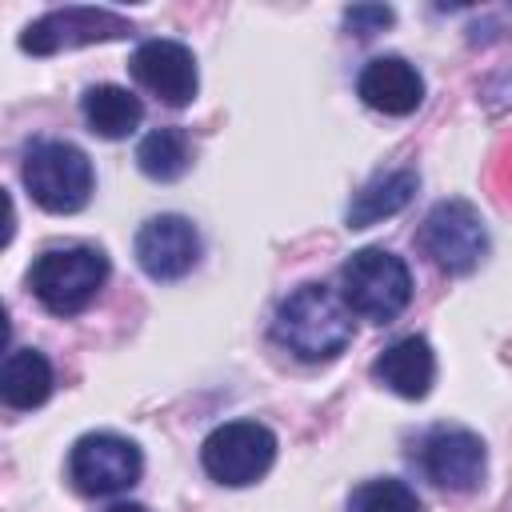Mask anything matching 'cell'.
Listing matches in <instances>:
<instances>
[{
  "label": "cell",
  "instance_id": "cell-11",
  "mask_svg": "<svg viewBox=\"0 0 512 512\" xmlns=\"http://www.w3.org/2000/svg\"><path fill=\"white\" fill-rule=\"evenodd\" d=\"M484 440L468 428H436L420 444V468L448 492H472L484 480Z\"/></svg>",
  "mask_w": 512,
  "mask_h": 512
},
{
  "label": "cell",
  "instance_id": "cell-1",
  "mask_svg": "<svg viewBox=\"0 0 512 512\" xmlns=\"http://www.w3.org/2000/svg\"><path fill=\"white\" fill-rule=\"evenodd\" d=\"M272 336L304 364L336 360L352 344V308L328 284H300L276 308Z\"/></svg>",
  "mask_w": 512,
  "mask_h": 512
},
{
  "label": "cell",
  "instance_id": "cell-8",
  "mask_svg": "<svg viewBox=\"0 0 512 512\" xmlns=\"http://www.w3.org/2000/svg\"><path fill=\"white\" fill-rule=\"evenodd\" d=\"M140 448L116 432H88L72 444L68 476L84 496H112L140 480Z\"/></svg>",
  "mask_w": 512,
  "mask_h": 512
},
{
  "label": "cell",
  "instance_id": "cell-17",
  "mask_svg": "<svg viewBox=\"0 0 512 512\" xmlns=\"http://www.w3.org/2000/svg\"><path fill=\"white\" fill-rule=\"evenodd\" d=\"M136 164H140V172L148 176V180H180L184 172H188V164H192V140H188V132L184 128H152L144 140H140V148H136Z\"/></svg>",
  "mask_w": 512,
  "mask_h": 512
},
{
  "label": "cell",
  "instance_id": "cell-18",
  "mask_svg": "<svg viewBox=\"0 0 512 512\" xmlns=\"http://www.w3.org/2000/svg\"><path fill=\"white\" fill-rule=\"evenodd\" d=\"M348 512H420L416 492L404 480H364L352 496H348Z\"/></svg>",
  "mask_w": 512,
  "mask_h": 512
},
{
  "label": "cell",
  "instance_id": "cell-15",
  "mask_svg": "<svg viewBox=\"0 0 512 512\" xmlns=\"http://www.w3.org/2000/svg\"><path fill=\"white\" fill-rule=\"evenodd\" d=\"M416 172L412 168H396L384 176H372L348 204V228H372L388 216H396L400 208H408V200L416 196Z\"/></svg>",
  "mask_w": 512,
  "mask_h": 512
},
{
  "label": "cell",
  "instance_id": "cell-3",
  "mask_svg": "<svg viewBox=\"0 0 512 512\" xmlns=\"http://www.w3.org/2000/svg\"><path fill=\"white\" fill-rule=\"evenodd\" d=\"M108 280V260L100 248L88 244H68V248H48L36 256L28 284L32 296L52 312V316H76L84 312Z\"/></svg>",
  "mask_w": 512,
  "mask_h": 512
},
{
  "label": "cell",
  "instance_id": "cell-16",
  "mask_svg": "<svg viewBox=\"0 0 512 512\" xmlns=\"http://www.w3.org/2000/svg\"><path fill=\"white\" fill-rule=\"evenodd\" d=\"M0 396L8 408H40L52 396V364L36 348H12L0 368Z\"/></svg>",
  "mask_w": 512,
  "mask_h": 512
},
{
  "label": "cell",
  "instance_id": "cell-4",
  "mask_svg": "<svg viewBox=\"0 0 512 512\" xmlns=\"http://www.w3.org/2000/svg\"><path fill=\"white\" fill-rule=\"evenodd\" d=\"M24 188L44 212H80L92 196V160L68 140H36L24 152Z\"/></svg>",
  "mask_w": 512,
  "mask_h": 512
},
{
  "label": "cell",
  "instance_id": "cell-5",
  "mask_svg": "<svg viewBox=\"0 0 512 512\" xmlns=\"http://www.w3.org/2000/svg\"><path fill=\"white\" fill-rule=\"evenodd\" d=\"M276 460V436L256 420H228L200 444V464L216 484H256Z\"/></svg>",
  "mask_w": 512,
  "mask_h": 512
},
{
  "label": "cell",
  "instance_id": "cell-13",
  "mask_svg": "<svg viewBox=\"0 0 512 512\" xmlns=\"http://www.w3.org/2000/svg\"><path fill=\"white\" fill-rule=\"evenodd\" d=\"M372 376L404 400H424L436 380V356L424 336H404L372 360Z\"/></svg>",
  "mask_w": 512,
  "mask_h": 512
},
{
  "label": "cell",
  "instance_id": "cell-9",
  "mask_svg": "<svg viewBox=\"0 0 512 512\" xmlns=\"http://www.w3.org/2000/svg\"><path fill=\"white\" fill-rule=\"evenodd\" d=\"M200 260V232L192 228V220L164 212L140 224L136 232V264L152 276V280H180L196 268Z\"/></svg>",
  "mask_w": 512,
  "mask_h": 512
},
{
  "label": "cell",
  "instance_id": "cell-7",
  "mask_svg": "<svg viewBox=\"0 0 512 512\" xmlns=\"http://www.w3.org/2000/svg\"><path fill=\"white\" fill-rule=\"evenodd\" d=\"M132 36V20H124L112 8H52L40 20H32L20 32V48L32 56H56L68 48H84V44H100V40H124Z\"/></svg>",
  "mask_w": 512,
  "mask_h": 512
},
{
  "label": "cell",
  "instance_id": "cell-20",
  "mask_svg": "<svg viewBox=\"0 0 512 512\" xmlns=\"http://www.w3.org/2000/svg\"><path fill=\"white\" fill-rule=\"evenodd\" d=\"M108 512H148V508L144 504H112Z\"/></svg>",
  "mask_w": 512,
  "mask_h": 512
},
{
  "label": "cell",
  "instance_id": "cell-10",
  "mask_svg": "<svg viewBox=\"0 0 512 512\" xmlns=\"http://www.w3.org/2000/svg\"><path fill=\"white\" fill-rule=\"evenodd\" d=\"M132 76L140 88H148L156 100L172 104V108H184L192 104L196 96V56L192 48H184L180 40H144L136 52H132Z\"/></svg>",
  "mask_w": 512,
  "mask_h": 512
},
{
  "label": "cell",
  "instance_id": "cell-2",
  "mask_svg": "<svg viewBox=\"0 0 512 512\" xmlns=\"http://www.w3.org/2000/svg\"><path fill=\"white\" fill-rule=\"evenodd\" d=\"M340 296L352 316L392 324L412 300V272L388 248H360L340 268Z\"/></svg>",
  "mask_w": 512,
  "mask_h": 512
},
{
  "label": "cell",
  "instance_id": "cell-12",
  "mask_svg": "<svg viewBox=\"0 0 512 512\" xmlns=\"http://www.w3.org/2000/svg\"><path fill=\"white\" fill-rule=\"evenodd\" d=\"M356 92L368 108H376L384 116H408L424 100V80L404 56H376L360 68Z\"/></svg>",
  "mask_w": 512,
  "mask_h": 512
},
{
  "label": "cell",
  "instance_id": "cell-19",
  "mask_svg": "<svg viewBox=\"0 0 512 512\" xmlns=\"http://www.w3.org/2000/svg\"><path fill=\"white\" fill-rule=\"evenodd\" d=\"M344 24L356 36H372V32H384L392 24V8H384V4H352L344 12Z\"/></svg>",
  "mask_w": 512,
  "mask_h": 512
},
{
  "label": "cell",
  "instance_id": "cell-6",
  "mask_svg": "<svg viewBox=\"0 0 512 512\" xmlns=\"http://www.w3.org/2000/svg\"><path fill=\"white\" fill-rule=\"evenodd\" d=\"M420 248L432 256L436 268L464 276L488 252V228L468 200H440L420 224Z\"/></svg>",
  "mask_w": 512,
  "mask_h": 512
},
{
  "label": "cell",
  "instance_id": "cell-14",
  "mask_svg": "<svg viewBox=\"0 0 512 512\" xmlns=\"http://www.w3.org/2000/svg\"><path fill=\"white\" fill-rule=\"evenodd\" d=\"M80 112H84L88 132H96L104 140H124L144 120L140 96L128 92V88H120V84H96V88H88L84 100H80Z\"/></svg>",
  "mask_w": 512,
  "mask_h": 512
}]
</instances>
